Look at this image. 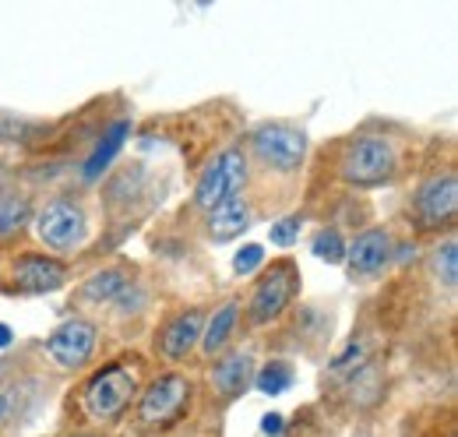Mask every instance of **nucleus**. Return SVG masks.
Instances as JSON below:
<instances>
[{"mask_svg": "<svg viewBox=\"0 0 458 437\" xmlns=\"http://www.w3.org/2000/svg\"><path fill=\"white\" fill-rule=\"evenodd\" d=\"M7 416V395H0V420Z\"/></svg>", "mask_w": 458, "mask_h": 437, "instance_id": "bb28decb", "label": "nucleus"}, {"mask_svg": "<svg viewBox=\"0 0 458 437\" xmlns=\"http://www.w3.org/2000/svg\"><path fill=\"white\" fill-rule=\"evenodd\" d=\"M236 321H240V304L229 300V304H223V307L212 314V321L201 328V342H198V346H201L208 356L223 353L229 346V338H233V331H236Z\"/></svg>", "mask_w": 458, "mask_h": 437, "instance_id": "dca6fc26", "label": "nucleus"}, {"mask_svg": "<svg viewBox=\"0 0 458 437\" xmlns=\"http://www.w3.org/2000/svg\"><path fill=\"white\" fill-rule=\"evenodd\" d=\"M134 391H138L134 371H127L123 364H110L85 384V409L92 420H114L131 406Z\"/></svg>", "mask_w": 458, "mask_h": 437, "instance_id": "39448f33", "label": "nucleus"}, {"mask_svg": "<svg viewBox=\"0 0 458 437\" xmlns=\"http://www.w3.org/2000/svg\"><path fill=\"white\" fill-rule=\"evenodd\" d=\"M74 437H96V434H74Z\"/></svg>", "mask_w": 458, "mask_h": 437, "instance_id": "cd10ccee", "label": "nucleus"}, {"mask_svg": "<svg viewBox=\"0 0 458 437\" xmlns=\"http://www.w3.org/2000/svg\"><path fill=\"white\" fill-rule=\"evenodd\" d=\"M36 236L43 240V247L57 251V254H71L89 240V216L81 205L57 198L47 201V209H39L36 216Z\"/></svg>", "mask_w": 458, "mask_h": 437, "instance_id": "7ed1b4c3", "label": "nucleus"}, {"mask_svg": "<svg viewBox=\"0 0 458 437\" xmlns=\"http://www.w3.org/2000/svg\"><path fill=\"white\" fill-rule=\"evenodd\" d=\"M310 251L318 261H328V265H343L345 261V240L339 229H318L314 240H310Z\"/></svg>", "mask_w": 458, "mask_h": 437, "instance_id": "aec40b11", "label": "nucleus"}, {"mask_svg": "<svg viewBox=\"0 0 458 437\" xmlns=\"http://www.w3.org/2000/svg\"><path fill=\"white\" fill-rule=\"evenodd\" d=\"M395 258V240L388 229H367L345 247V269L352 278H374Z\"/></svg>", "mask_w": 458, "mask_h": 437, "instance_id": "6e6552de", "label": "nucleus"}, {"mask_svg": "<svg viewBox=\"0 0 458 437\" xmlns=\"http://www.w3.org/2000/svg\"><path fill=\"white\" fill-rule=\"evenodd\" d=\"M300 226H303V218H300V216L279 218V222H272V229H268V240H272L276 247H293V244L300 240Z\"/></svg>", "mask_w": 458, "mask_h": 437, "instance_id": "4be33fe9", "label": "nucleus"}, {"mask_svg": "<svg viewBox=\"0 0 458 437\" xmlns=\"http://www.w3.org/2000/svg\"><path fill=\"white\" fill-rule=\"evenodd\" d=\"M250 381H254V356H250V353H243V349L226 353V356L212 367V384H216V391H223L226 398L243 395Z\"/></svg>", "mask_w": 458, "mask_h": 437, "instance_id": "ddd939ff", "label": "nucleus"}, {"mask_svg": "<svg viewBox=\"0 0 458 437\" xmlns=\"http://www.w3.org/2000/svg\"><path fill=\"white\" fill-rule=\"evenodd\" d=\"M7 346H11V328L0 325V349H7Z\"/></svg>", "mask_w": 458, "mask_h": 437, "instance_id": "a878e982", "label": "nucleus"}, {"mask_svg": "<svg viewBox=\"0 0 458 437\" xmlns=\"http://www.w3.org/2000/svg\"><path fill=\"white\" fill-rule=\"evenodd\" d=\"M127 134H131V120H114V124L106 127L103 141L92 149V156H89L85 166H81V176H85V180H99V176L110 169V163L120 156V149H123Z\"/></svg>", "mask_w": 458, "mask_h": 437, "instance_id": "2eb2a0df", "label": "nucleus"}, {"mask_svg": "<svg viewBox=\"0 0 458 437\" xmlns=\"http://www.w3.org/2000/svg\"><path fill=\"white\" fill-rule=\"evenodd\" d=\"M261 261H265V247H261V244H247V247L236 251V258H233V272L250 275L261 269Z\"/></svg>", "mask_w": 458, "mask_h": 437, "instance_id": "5701e85b", "label": "nucleus"}, {"mask_svg": "<svg viewBox=\"0 0 458 437\" xmlns=\"http://www.w3.org/2000/svg\"><path fill=\"white\" fill-rule=\"evenodd\" d=\"M455 209H458V176L452 173V169L430 176V180L420 187L416 201H412V212H416V218H420L423 229L452 226Z\"/></svg>", "mask_w": 458, "mask_h": 437, "instance_id": "0eeeda50", "label": "nucleus"}, {"mask_svg": "<svg viewBox=\"0 0 458 437\" xmlns=\"http://www.w3.org/2000/svg\"><path fill=\"white\" fill-rule=\"evenodd\" d=\"M250 152L276 173H296L307 159V134L289 124H265L250 134Z\"/></svg>", "mask_w": 458, "mask_h": 437, "instance_id": "20e7f679", "label": "nucleus"}, {"mask_svg": "<svg viewBox=\"0 0 458 437\" xmlns=\"http://www.w3.org/2000/svg\"><path fill=\"white\" fill-rule=\"evenodd\" d=\"M247 187V156L243 149H226L219 152L212 163L205 166V173L198 176L194 187V205L212 212L229 198H240V191Z\"/></svg>", "mask_w": 458, "mask_h": 437, "instance_id": "f03ea898", "label": "nucleus"}, {"mask_svg": "<svg viewBox=\"0 0 458 437\" xmlns=\"http://www.w3.org/2000/svg\"><path fill=\"white\" fill-rule=\"evenodd\" d=\"M187 395H191V381L187 378L163 374L159 381L148 384V391H141V406H138L141 424H170L173 416L183 409Z\"/></svg>", "mask_w": 458, "mask_h": 437, "instance_id": "1a4fd4ad", "label": "nucleus"}, {"mask_svg": "<svg viewBox=\"0 0 458 437\" xmlns=\"http://www.w3.org/2000/svg\"><path fill=\"white\" fill-rule=\"evenodd\" d=\"M201 328H205V314L201 311H183V314H176L170 325L163 328V335H159V349H163V356L166 360H187L191 353H194V346L201 342Z\"/></svg>", "mask_w": 458, "mask_h": 437, "instance_id": "f8f14e48", "label": "nucleus"}, {"mask_svg": "<svg viewBox=\"0 0 458 437\" xmlns=\"http://www.w3.org/2000/svg\"><path fill=\"white\" fill-rule=\"evenodd\" d=\"M96 338H99V328L92 325V321H85V318H74V321H64L47 338V349H50V356L57 360L60 367L74 371V367H81L92 356Z\"/></svg>", "mask_w": 458, "mask_h": 437, "instance_id": "9d476101", "label": "nucleus"}, {"mask_svg": "<svg viewBox=\"0 0 458 437\" xmlns=\"http://www.w3.org/2000/svg\"><path fill=\"white\" fill-rule=\"evenodd\" d=\"M283 431H286V424H283V416H279V413H268V416H261V434L279 437Z\"/></svg>", "mask_w": 458, "mask_h": 437, "instance_id": "393cba45", "label": "nucleus"}, {"mask_svg": "<svg viewBox=\"0 0 458 437\" xmlns=\"http://www.w3.org/2000/svg\"><path fill=\"white\" fill-rule=\"evenodd\" d=\"M247 226H250V205H247L243 194H240V198H229L219 209L208 212V236H212L216 244L236 240Z\"/></svg>", "mask_w": 458, "mask_h": 437, "instance_id": "4468645a", "label": "nucleus"}, {"mask_svg": "<svg viewBox=\"0 0 458 437\" xmlns=\"http://www.w3.org/2000/svg\"><path fill=\"white\" fill-rule=\"evenodd\" d=\"M360 364H363V346L349 342V349H345L343 356L332 364V371H335V374H345V371H360Z\"/></svg>", "mask_w": 458, "mask_h": 437, "instance_id": "b1692460", "label": "nucleus"}, {"mask_svg": "<svg viewBox=\"0 0 458 437\" xmlns=\"http://www.w3.org/2000/svg\"><path fill=\"white\" fill-rule=\"evenodd\" d=\"M32 218V205L25 194H0V240H11Z\"/></svg>", "mask_w": 458, "mask_h": 437, "instance_id": "a211bd4d", "label": "nucleus"}, {"mask_svg": "<svg viewBox=\"0 0 458 437\" xmlns=\"http://www.w3.org/2000/svg\"><path fill=\"white\" fill-rule=\"evenodd\" d=\"M434 275H437V282H441L445 289H455V282H458V247H455V240H448L445 247H437V251H434Z\"/></svg>", "mask_w": 458, "mask_h": 437, "instance_id": "412c9836", "label": "nucleus"}, {"mask_svg": "<svg viewBox=\"0 0 458 437\" xmlns=\"http://www.w3.org/2000/svg\"><path fill=\"white\" fill-rule=\"evenodd\" d=\"M131 282H134V278H131L127 269H103V272H96L85 282V296L96 300V304H110V300H116Z\"/></svg>", "mask_w": 458, "mask_h": 437, "instance_id": "f3484780", "label": "nucleus"}, {"mask_svg": "<svg viewBox=\"0 0 458 437\" xmlns=\"http://www.w3.org/2000/svg\"><path fill=\"white\" fill-rule=\"evenodd\" d=\"M296 282H300V275L293 269V261L272 265V272L265 275L254 286V293H250V304H247L250 325H272V321H279L286 314V307L293 304V296H296Z\"/></svg>", "mask_w": 458, "mask_h": 437, "instance_id": "423d86ee", "label": "nucleus"}, {"mask_svg": "<svg viewBox=\"0 0 458 437\" xmlns=\"http://www.w3.org/2000/svg\"><path fill=\"white\" fill-rule=\"evenodd\" d=\"M254 384H258V391H265V395H283L289 384H293V367L283 364V360H272V364H265L261 371H254Z\"/></svg>", "mask_w": 458, "mask_h": 437, "instance_id": "6ab92c4d", "label": "nucleus"}, {"mask_svg": "<svg viewBox=\"0 0 458 437\" xmlns=\"http://www.w3.org/2000/svg\"><path fill=\"white\" fill-rule=\"evenodd\" d=\"M399 173V149L385 134H360L343 149L339 176L352 187H377Z\"/></svg>", "mask_w": 458, "mask_h": 437, "instance_id": "f257e3e1", "label": "nucleus"}, {"mask_svg": "<svg viewBox=\"0 0 458 437\" xmlns=\"http://www.w3.org/2000/svg\"><path fill=\"white\" fill-rule=\"evenodd\" d=\"M14 282L21 293H54L67 282V269L57 258L47 254H25L14 261Z\"/></svg>", "mask_w": 458, "mask_h": 437, "instance_id": "9b49d317", "label": "nucleus"}]
</instances>
